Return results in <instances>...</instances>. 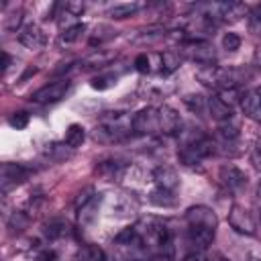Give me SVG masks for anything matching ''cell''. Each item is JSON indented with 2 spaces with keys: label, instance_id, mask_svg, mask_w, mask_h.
Returning <instances> with one entry per match:
<instances>
[{
  "label": "cell",
  "instance_id": "5bb4252c",
  "mask_svg": "<svg viewBox=\"0 0 261 261\" xmlns=\"http://www.w3.org/2000/svg\"><path fill=\"white\" fill-rule=\"evenodd\" d=\"M206 106H208L210 116H212L214 120H218V122H226V120H230V116H232V106H228L220 96H212Z\"/></svg>",
  "mask_w": 261,
  "mask_h": 261
},
{
  "label": "cell",
  "instance_id": "3957f363",
  "mask_svg": "<svg viewBox=\"0 0 261 261\" xmlns=\"http://www.w3.org/2000/svg\"><path fill=\"white\" fill-rule=\"evenodd\" d=\"M228 224H230L237 232L247 234V237L255 234V230H257V226H255V220H253L251 212H249L247 208L239 206V204L230 206V210H228Z\"/></svg>",
  "mask_w": 261,
  "mask_h": 261
},
{
  "label": "cell",
  "instance_id": "1f68e13d",
  "mask_svg": "<svg viewBox=\"0 0 261 261\" xmlns=\"http://www.w3.org/2000/svg\"><path fill=\"white\" fill-rule=\"evenodd\" d=\"M135 67H137V71H141V73H147L151 67H149V57L143 53V55H139L137 59H135Z\"/></svg>",
  "mask_w": 261,
  "mask_h": 261
},
{
  "label": "cell",
  "instance_id": "44dd1931",
  "mask_svg": "<svg viewBox=\"0 0 261 261\" xmlns=\"http://www.w3.org/2000/svg\"><path fill=\"white\" fill-rule=\"evenodd\" d=\"M84 31H86V27H84L82 22L71 24V27H67V29L61 33V41H63V43H73V41H77V39L82 37Z\"/></svg>",
  "mask_w": 261,
  "mask_h": 261
},
{
  "label": "cell",
  "instance_id": "8d00e7d4",
  "mask_svg": "<svg viewBox=\"0 0 261 261\" xmlns=\"http://www.w3.org/2000/svg\"><path fill=\"white\" fill-rule=\"evenodd\" d=\"M186 261H208V259H206L202 253H198V251H196V253H190V255L186 257Z\"/></svg>",
  "mask_w": 261,
  "mask_h": 261
},
{
  "label": "cell",
  "instance_id": "4dcf8cb0",
  "mask_svg": "<svg viewBox=\"0 0 261 261\" xmlns=\"http://www.w3.org/2000/svg\"><path fill=\"white\" fill-rule=\"evenodd\" d=\"M20 20H22V12L20 10H16L14 14H10L8 18H6V22H4V27L8 29V31H14L18 24H20Z\"/></svg>",
  "mask_w": 261,
  "mask_h": 261
},
{
  "label": "cell",
  "instance_id": "83f0119b",
  "mask_svg": "<svg viewBox=\"0 0 261 261\" xmlns=\"http://www.w3.org/2000/svg\"><path fill=\"white\" fill-rule=\"evenodd\" d=\"M239 47H241V37H239L237 33H226V35L222 37V49H226L228 53L237 51Z\"/></svg>",
  "mask_w": 261,
  "mask_h": 261
},
{
  "label": "cell",
  "instance_id": "74e56055",
  "mask_svg": "<svg viewBox=\"0 0 261 261\" xmlns=\"http://www.w3.org/2000/svg\"><path fill=\"white\" fill-rule=\"evenodd\" d=\"M8 65H10V55L4 51V53H2V69L6 71V69H8Z\"/></svg>",
  "mask_w": 261,
  "mask_h": 261
},
{
  "label": "cell",
  "instance_id": "7402d4cb",
  "mask_svg": "<svg viewBox=\"0 0 261 261\" xmlns=\"http://www.w3.org/2000/svg\"><path fill=\"white\" fill-rule=\"evenodd\" d=\"M110 59H112V53L98 51V53H92L84 63H86V67H102V65H106Z\"/></svg>",
  "mask_w": 261,
  "mask_h": 261
},
{
  "label": "cell",
  "instance_id": "ba28073f",
  "mask_svg": "<svg viewBox=\"0 0 261 261\" xmlns=\"http://www.w3.org/2000/svg\"><path fill=\"white\" fill-rule=\"evenodd\" d=\"M241 108L247 118L261 122V90H249L241 98Z\"/></svg>",
  "mask_w": 261,
  "mask_h": 261
},
{
  "label": "cell",
  "instance_id": "6da1fadb",
  "mask_svg": "<svg viewBox=\"0 0 261 261\" xmlns=\"http://www.w3.org/2000/svg\"><path fill=\"white\" fill-rule=\"evenodd\" d=\"M212 153H214V143L210 139H198V141L181 147L177 157H179V161L184 165H196V163H200L202 159H206Z\"/></svg>",
  "mask_w": 261,
  "mask_h": 261
},
{
  "label": "cell",
  "instance_id": "d4e9b609",
  "mask_svg": "<svg viewBox=\"0 0 261 261\" xmlns=\"http://www.w3.org/2000/svg\"><path fill=\"white\" fill-rule=\"evenodd\" d=\"M27 224H29V218H27L22 212H14V214L10 216V220H8L10 232H20L22 228H27Z\"/></svg>",
  "mask_w": 261,
  "mask_h": 261
},
{
  "label": "cell",
  "instance_id": "484cf974",
  "mask_svg": "<svg viewBox=\"0 0 261 261\" xmlns=\"http://www.w3.org/2000/svg\"><path fill=\"white\" fill-rule=\"evenodd\" d=\"M218 137H220L224 143H232V141L239 139V126H234V124H222V126L218 128Z\"/></svg>",
  "mask_w": 261,
  "mask_h": 261
},
{
  "label": "cell",
  "instance_id": "836d02e7",
  "mask_svg": "<svg viewBox=\"0 0 261 261\" xmlns=\"http://www.w3.org/2000/svg\"><path fill=\"white\" fill-rule=\"evenodd\" d=\"M253 65L257 69H261V45H257L255 51H253Z\"/></svg>",
  "mask_w": 261,
  "mask_h": 261
},
{
  "label": "cell",
  "instance_id": "8992f818",
  "mask_svg": "<svg viewBox=\"0 0 261 261\" xmlns=\"http://www.w3.org/2000/svg\"><path fill=\"white\" fill-rule=\"evenodd\" d=\"M186 220H188V226H208V228H216L218 224V218L214 214L212 208L208 206H194L186 212Z\"/></svg>",
  "mask_w": 261,
  "mask_h": 261
},
{
  "label": "cell",
  "instance_id": "5b68a950",
  "mask_svg": "<svg viewBox=\"0 0 261 261\" xmlns=\"http://www.w3.org/2000/svg\"><path fill=\"white\" fill-rule=\"evenodd\" d=\"M218 181L226 190L237 192V190H241V188L247 186V173L243 169L234 167V165H222L220 171H218Z\"/></svg>",
  "mask_w": 261,
  "mask_h": 261
},
{
  "label": "cell",
  "instance_id": "277c9868",
  "mask_svg": "<svg viewBox=\"0 0 261 261\" xmlns=\"http://www.w3.org/2000/svg\"><path fill=\"white\" fill-rule=\"evenodd\" d=\"M69 90V80H57V82H51L43 88H39L35 94H33V100L39 102V104H49V102H57L61 100Z\"/></svg>",
  "mask_w": 261,
  "mask_h": 261
},
{
  "label": "cell",
  "instance_id": "d6986e66",
  "mask_svg": "<svg viewBox=\"0 0 261 261\" xmlns=\"http://www.w3.org/2000/svg\"><path fill=\"white\" fill-rule=\"evenodd\" d=\"M161 59V73H171L179 67V53L175 51H165L159 55Z\"/></svg>",
  "mask_w": 261,
  "mask_h": 261
},
{
  "label": "cell",
  "instance_id": "f546056e",
  "mask_svg": "<svg viewBox=\"0 0 261 261\" xmlns=\"http://www.w3.org/2000/svg\"><path fill=\"white\" fill-rule=\"evenodd\" d=\"M135 239H137V228H124V230L116 237V243H126V245H130Z\"/></svg>",
  "mask_w": 261,
  "mask_h": 261
},
{
  "label": "cell",
  "instance_id": "cb8c5ba5",
  "mask_svg": "<svg viewBox=\"0 0 261 261\" xmlns=\"http://www.w3.org/2000/svg\"><path fill=\"white\" fill-rule=\"evenodd\" d=\"M65 230H67V224L61 222V220H51V222L45 226V234H47L49 239H59V237L65 234Z\"/></svg>",
  "mask_w": 261,
  "mask_h": 261
},
{
  "label": "cell",
  "instance_id": "e0dca14e",
  "mask_svg": "<svg viewBox=\"0 0 261 261\" xmlns=\"http://www.w3.org/2000/svg\"><path fill=\"white\" fill-rule=\"evenodd\" d=\"M84 139H86V130H84L82 124H69V126H67V130H65V145H67L69 149L82 147Z\"/></svg>",
  "mask_w": 261,
  "mask_h": 261
},
{
  "label": "cell",
  "instance_id": "9a60e30c",
  "mask_svg": "<svg viewBox=\"0 0 261 261\" xmlns=\"http://www.w3.org/2000/svg\"><path fill=\"white\" fill-rule=\"evenodd\" d=\"M75 261H106V253L98 245H84L77 249Z\"/></svg>",
  "mask_w": 261,
  "mask_h": 261
},
{
  "label": "cell",
  "instance_id": "7c38bea8",
  "mask_svg": "<svg viewBox=\"0 0 261 261\" xmlns=\"http://www.w3.org/2000/svg\"><path fill=\"white\" fill-rule=\"evenodd\" d=\"M214 230L216 228H208V226H188V239L194 247L206 249L214 241Z\"/></svg>",
  "mask_w": 261,
  "mask_h": 261
},
{
  "label": "cell",
  "instance_id": "30bf717a",
  "mask_svg": "<svg viewBox=\"0 0 261 261\" xmlns=\"http://www.w3.org/2000/svg\"><path fill=\"white\" fill-rule=\"evenodd\" d=\"M181 126L179 114L171 106H161L159 108V133L163 135H175Z\"/></svg>",
  "mask_w": 261,
  "mask_h": 261
},
{
  "label": "cell",
  "instance_id": "8fae6325",
  "mask_svg": "<svg viewBox=\"0 0 261 261\" xmlns=\"http://www.w3.org/2000/svg\"><path fill=\"white\" fill-rule=\"evenodd\" d=\"M18 41H20L27 49H39V47H43L45 37H43V33H41V29L31 22V24H24V27L20 29Z\"/></svg>",
  "mask_w": 261,
  "mask_h": 261
},
{
  "label": "cell",
  "instance_id": "ac0fdd59",
  "mask_svg": "<svg viewBox=\"0 0 261 261\" xmlns=\"http://www.w3.org/2000/svg\"><path fill=\"white\" fill-rule=\"evenodd\" d=\"M120 171H122V165L118 161H102L98 167H96V173L106 177V179H114V177H120Z\"/></svg>",
  "mask_w": 261,
  "mask_h": 261
},
{
  "label": "cell",
  "instance_id": "4fadbf2b",
  "mask_svg": "<svg viewBox=\"0 0 261 261\" xmlns=\"http://www.w3.org/2000/svg\"><path fill=\"white\" fill-rule=\"evenodd\" d=\"M153 179L157 181L159 188L169 190V192H173V190L177 188V184H179V177H177L175 169H171V167H167V165L157 167V169L153 171Z\"/></svg>",
  "mask_w": 261,
  "mask_h": 261
},
{
  "label": "cell",
  "instance_id": "e575fe53",
  "mask_svg": "<svg viewBox=\"0 0 261 261\" xmlns=\"http://www.w3.org/2000/svg\"><path fill=\"white\" fill-rule=\"evenodd\" d=\"M39 261H57V255L53 251H43L39 255Z\"/></svg>",
  "mask_w": 261,
  "mask_h": 261
},
{
  "label": "cell",
  "instance_id": "52a82bcc",
  "mask_svg": "<svg viewBox=\"0 0 261 261\" xmlns=\"http://www.w3.org/2000/svg\"><path fill=\"white\" fill-rule=\"evenodd\" d=\"M31 173L33 171L27 165H20V163H4L2 165V190L6 192L10 186L22 184Z\"/></svg>",
  "mask_w": 261,
  "mask_h": 261
},
{
  "label": "cell",
  "instance_id": "f35d334b",
  "mask_svg": "<svg viewBox=\"0 0 261 261\" xmlns=\"http://www.w3.org/2000/svg\"><path fill=\"white\" fill-rule=\"evenodd\" d=\"M208 261H228V259H224V257H220V255H216V257H212V259H208Z\"/></svg>",
  "mask_w": 261,
  "mask_h": 261
},
{
  "label": "cell",
  "instance_id": "7a4b0ae2",
  "mask_svg": "<svg viewBox=\"0 0 261 261\" xmlns=\"http://www.w3.org/2000/svg\"><path fill=\"white\" fill-rule=\"evenodd\" d=\"M130 126L135 133L139 135H155L159 133V108H141L139 112H135Z\"/></svg>",
  "mask_w": 261,
  "mask_h": 261
},
{
  "label": "cell",
  "instance_id": "4316f807",
  "mask_svg": "<svg viewBox=\"0 0 261 261\" xmlns=\"http://www.w3.org/2000/svg\"><path fill=\"white\" fill-rule=\"evenodd\" d=\"M8 124H10L12 128H16V130H22V128L29 124V114H27V112H22V110L12 112V114H10V118H8Z\"/></svg>",
  "mask_w": 261,
  "mask_h": 261
},
{
  "label": "cell",
  "instance_id": "2e32d148",
  "mask_svg": "<svg viewBox=\"0 0 261 261\" xmlns=\"http://www.w3.org/2000/svg\"><path fill=\"white\" fill-rule=\"evenodd\" d=\"M141 2H120V4H114L112 8H110V16L112 18H128V16H133L135 12H139L141 10Z\"/></svg>",
  "mask_w": 261,
  "mask_h": 261
},
{
  "label": "cell",
  "instance_id": "f1b7e54d",
  "mask_svg": "<svg viewBox=\"0 0 261 261\" xmlns=\"http://www.w3.org/2000/svg\"><path fill=\"white\" fill-rule=\"evenodd\" d=\"M114 84H116V77H110V75H100V77L92 80V88L94 90H106V88H110Z\"/></svg>",
  "mask_w": 261,
  "mask_h": 261
},
{
  "label": "cell",
  "instance_id": "d6a6232c",
  "mask_svg": "<svg viewBox=\"0 0 261 261\" xmlns=\"http://www.w3.org/2000/svg\"><path fill=\"white\" fill-rule=\"evenodd\" d=\"M253 163L257 165V167H261V141L255 145V149H253Z\"/></svg>",
  "mask_w": 261,
  "mask_h": 261
},
{
  "label": "cell",
  "instance_id": "603a6c76",
  "mask_svg": "<svg viewBox=\"0 0 261 261\" xmlns=\"http://www.w3.org/2000/svg\"><path fill=\"white\" fill-rule=\"evenodd\" d=\"M184 104H186L192 112H202L208 102H206L200 94H188V96H184Z\"/></svg>",
  "mask_w": 261,
  "mask_h": 261
},
{
  "label": "cell",
  "instance_id": "ffe728a7",
  "mask_svg": "<svg viewBox=\"0 0 261 261\" xmlns=\"http://www.w3.org/2000/svg\"><path fill=\"white\" fill-rule=\"evenodd\" d=\"M149 200L153 202V204H157V206H173L175 204V198H173V194L169 192V190H163V188H157V190H153L151 192V196H149Z\"/></svg>",
  "mask_w": 261,
  "mask_h": 261
},
{
  "label": "cell",
  "instance_id": "9c48e42d",
  "mask_svg": "<svg viewBox=\"0 0 261 261\" xmlns=\"http://www.w3.org/2000/svg\"><path fill=\"white\" fill-rule=\"evenodd\" d=\"M186 55L202 65H210L214 59V47L206 41H194V43L186 45Z\"/></svg>",
  "mask_w": 261,
  "mask_h": 261
},
{
  "label": "cell",
  "instance_id": "d590c367",
  "mask_svg": "<svg viewBox=\"0 0 261 261\" xmlns=\"http://www.w3.org/2000/svg\"><path fill=\"white\" fill-rule=\"evenodd\" d=\"M251 18H253V22H261V4L251 8Z\"/></svg>",
  "mask_w": 261,
  "mask_h": 261
}]
</instances>
